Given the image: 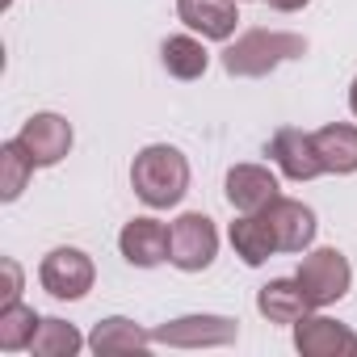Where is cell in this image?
<instances>
[{
    "label": "cell",
    "mask_w": 357,
    "mask_h": 357,
    "mask_svg": "<svg viewBox=\"0 0 357 357\" xmlns=\"http://www.w3.org/2000/svg\"><path fill=\"white\" fill-rule=\"evenodd\" d=\"M130 190L151 211L176 206L190 194V160L172 143H147L130 164Z\"/></svg>",
    "instance_id": "cell-1"
},
{
    "label": "cell",
    "mask_w": 357,
    "mask_h": 357,
    "mask_svg": "<svg viewBox=\"0 0 357 357\" xmlns=\"http://www.w3.org/2000/svg\"><path fill=\"white\" fill-rule=\"evenodd\" d=\"M298 55H307V38L303 34H290V30H244L223 51V68H227V76L257 80V76H269L273 68H282V63H290Z\"/></svg>",
    "instance_id": "cell-2"
},
{
    "label": "cell",
    "mask_w": 357,
    "mask_h": 357,
    "mask_svg": "<svg viewBox=\"0 0 357 357\" xmlns=\"http://www.w3.org/2000/svg\"><path fill=\"white\" fill-rule=\"evenodd\" d=\"M219 257V227L211 215L190 211L168 227V261L181 273H202Z\"/></svg>",
    "instance_id": "cell-3"
},
{
    "label": "cell",
    "mask_w": 357,
    "mask_h": 357,
    "mask_svg": "<svg viewBox=\"0 0 357 357\" xmlns=\"http://www.w3.org/2000/svg\"><path fill=\"white\" fill-rule=\"evenodd\" d=\"M298 286L307 294L311 307H332L349 294L353 286V269H349V257L336 252V248H311L298 265Z\"/></svg>",
    "instance_id": "cell-4"
},
{
    "label": "cell",
    "mask_w": 357,
    "mask_h": 357,
    "mask_svg": "<svg viewBox=\"0 0 357 357\" xmlns=\"http://www.w3.org/2000/svg\"><path fill=\"white\" fill-rule=\"evenodd\" d=\"M38 282H43V290L51 298L76 303V298H84L93 290L97 265H93V257L84 248H51L43 257V265H38Z\"/></svg>",
    "instance_id": "cell-5"
},
{
    "label": "cell",
    "mask_w": 357,
    "mask_h": 357,
    "mask_svg": "<svg viewBox=\"0 0 357 357\" xmlns=\"http://www.w3.org/2000/svg\"><path fill=\"white\" fill-rule=\"evenodd\" d=\"M236 336H240V324L227 315H181L151 328V340L168 349H219V344H231Z\"/></svg>",
    "instance_id": "cell-6"
},
{
    "label": "cell",
    "mask_w": 357,
    "mask_h": 357,
    "mask_svg": "<svg viewBox=\"0 0 357 357\" xmlns=\"http://www.w3.org/2000/svg\"><path fill=\"white\" fill-rule=\"evenodd\" d=\"M223 194H227L231 211L261 215L282 198V185H278V172H269L265 164H231L227 181H223Z\"/></svg>",
    "instance_id": "cell-7"
},
{
    "label": "cell",
    "mask_w": 357,
    "mask_h": 357,
    "mask_svg": "<svg viewBox=\"0 0 357 357\" xmlns=\"http://www.w3.org/2000/svg\"><path fill=\"white\" fill-rule=\"evenodd\" d=\"M72 122L63 118V114H34V118H26L22 122V130H17V143L30 151V160L38 164V168H55L68 151H72Z\"/></svg>",
    "instance_id": "cell-8"
},
{
    "label": "cell",
    "mask_w": 357,
    "mask_h": 357,
    "mask_svg": "<svg viewBox=\"0 0 357 357\" xmlns=\"http://www.w3.org/2000/svg\"><path fill=\"white\" fill-rule=\"evenodd\" d=\"M294 349L303 357H353L357 353V332L340 319L328 315H303L294 324Z\"/></svg>",
    "instance_id": "cell-9"
},
{
    "label": "cell",
    "mask_w": 357,
    "mask_h": 357,
    "mask_svg": "<svg viewBox=\"0 0 357 357\" xmlns=\"http://www.w3.org/2000/svg\"><path fill=\"white\" fill-rule=\"evenodd\" d=\"M269 155H273L278 172L290 176V181H315V176L324 172L319 151H315V135H307V130H298V126H282V130H273V139H269Z\"/></svg>",
    "instance_id": "cell-10"
},
{
    "label": "cell",
    "mask_w": 357,
    "mask_h": 357,
    "mask_svg": "<svg viewBox=\"0 0 357 357\" xmlns=\"http://www.w3.org/2000/svg\"><path fill=\"white\" fill-rule=\"evenodd\" d=\"M273 227V240H278V252H307L311 240H315V211L294 202V198H278L269 211H261Z\"/></svg>",
    "instance_id": "cell-11"
},
{
    "label": "cell",
    "mask_w": 357,
    "mask_h": 357,
    "mask_svg": "<svg viewBox=\"0 0 357 357\" xmlns=\"http://www.w3.org/2000/svg\"><path fill=\"white\" fill-rule=\"evenodd\" d=\"M118 248L135 269H155V265L168 261V227L160 219H151V215H139V219H130L122 227Z\"/></svg>",
    "instance_id": "cell-12"
},
{
    "label": "cell",
    "mask_w": 357,
    "mask_h": 357,
    "mask_svg": "<svg viewBox=\"0 0 357 357\" xmlns=\"http://www.w3.org/2000/svg\"><path fill=\"white\" fill-rule=\"evenodd\" d=\"M176 17L211 43H227L240 26L236 0H176Z\"/></svg>",
    "instance_id": "cell-13"
},
{
    "label": "cell",
    "mask_w": 357,
    "mask_h": 357,
    "mask_svg": "<svg viewBox=\"0 0 357 357\" xmlns=\"http://www.w3.org/2000/svg\"><path fill=\"white\" fill-rule=\"evenodd\" d=\"M257 311H261L269 324H290V328H294V324L311 311V303H307L298 278H273V282H265V286L257 290Z\"/></svg>",
    "instance_id": "cell-14"
},
{
    "label": "cell",
    "mask_w": 357,
    "mask_h": 357,
    "mask_svg": "<svg viewBox=\"0 0 357 357\" xmlns=\"http://www.w3.org/2000/svg\"><path fill=\"white\" fill-rule=\"evenodd\" d=\"M315 151H319L324 172H336V176L357 172V126L353 122H328V126H319L315 130Z\"/></svg>",
    "instance_id": "cell-15"
},
{
    "label": "cell",
    "mask_w": 357,
    "mask_h": 357,
    "mask_svg": "<svg viewBox=\"0 0 357 357\" xmlns=\"http://www.w3.org/2000/svg\"><path fill=\"white\" fill-rule=\"evenodd\" d=\"M227 236H231V248H236V257L244 261V265H265L273 252H278V240H273V227H269V219L265 215H240L231 227H227Z\"/></svg>",
    "instance_id": "cell-16"
},
{
    "label": "cell",
    "mask_w": 357,
    "mask_h": 357,
    "mask_svg": "<svg viewBox=\"0 0 357 357\" xmlns=\"http://www.w3.org/2000/svg\"><path fill=\"white\" fill-rule=\"evenodd\" d=\"M147 344H155L151 332L139 328V324L126 319V315H109V319H101V324L89 332V349H93L97 357H101V353H139V349H147Z\"/></svg>",
    "instance_id": "cell-17"
},
{
    "label": "cell",
    "mask_w": 357,
    "mask_h": 357,
    "mask_svg": "<svg viewBox=\"0 0 357 357\" xmlns=\"http://www.w3.org/2000/svg\"><path fill=\"white\" fill-rule=\"evenodd\" d=\"M160 59H164L168 76H176V80H202L206 68H211V55H206L202 38H194V34H172V38H164Z\"/></svg>",
    "instance_id": "cell-18"
},
{
    "label": "cell",
    "mask_w": 357,
    "mask_h": 357,
    "mask_svg": "<svg viewBox=\"0 0 357 357\" xmlns=\"http://www.w3.org/2000/svg\"><path fill=\"white\" fill-rule=\"evenodd\" d=\"M84 344H89V340L76 332V324L47 315V319L38 324L34 340H30V353H34V357H76Z\"/></svg>",
    "instance_id": "cell-19"
},
{
    "label": "cell",
    "mask_w": 357,
    "mask_h": 357,
    "mask_svg": "<svg viewBox=\"0 0 357 357\" xmlns=\"http://www.w3.org/2000/svg\"><path fill=\"white\" fill-rule=\"evenodd\" d=\"M38 324H43V315H38L34 307H26L22 298L9 303V307H0V349H5V353H22V349H30Z\"/></svg>",
    "instance_id": "cell-20"
},
{
    "label": "cell",
    "mask_w": 357,
    "mask_h": 357,
    "mask_svg": "<svg viewBox=\"0 0 357 357\" xmlns=\"http://www.w3.org/2000/svg\"><path fill=\"white\" fill-rule=\"evenodd\" d=\"M34 160H30V151L17 143V139H9L5 147H0V172H5V181H0V198L5 202H17L22 194H26V185H30V176H34Z\"/></svg>",
    "instance_id": "cell-21"
},
{
    "label": "cell",
    "mask_w": 357,
    "mask_h": 357,
    "mask_svg": "<svg viewBox=\"0 0 357 357\" xmlns=\"http://www.w3.org/2000/svg\"><path fill=\"white\" fill-rule=\"evenodd\" d=\"M0 269H5V290H0V307H9V303H17V298H22V265H17L13 257H5V261H0Z\"/></svg>",
    "instance_id": "cell-22"
},
{
    "label": "cell",
    "mask_w": 357,
    "mask_h": 357,
    "mask_svg": "<svg viewBox=\"0 0 357 357\" xmlns=\"http://www.w3.org/2000/svg\"><path fill=\"white\" fill-rule=\"evenodd\" d=\"M269 9H278V13H298V9H307L311 0H265Z\"/></svg>",
    "instance_id": "cell-23"
},
{
    "label": "cell",
    "mask_w": 357,
    "mask_h": 357,
    "mask_svg": "<svg viewBox=\"0 0 357 357\" xmlns=\"http://www.w3.org/2000/svg\"><path fill=\"white\" fill-rule=\"evenodd\" d=\"M349 109H353V118H357V76H353V84H349Z\"/></svg>",
    "instance_id": "cell-24"
},
{
    "label": "cell",
    "mask_w": 357,
    "mask_h": 357,
    "mask_svg": "<svg viewBox=\"0 0 357 357\" xmlns=\"http://www.w3.org/2000/svg\"><path fill=\"white\" fill-rule=\"evenodd\" d=\"M236 5H244V0H236Z\"/></svg>",
    "instance_id": "cell-25"
}]
</instances>
